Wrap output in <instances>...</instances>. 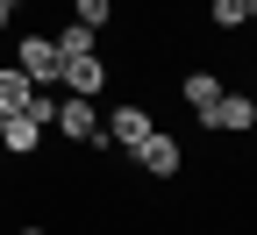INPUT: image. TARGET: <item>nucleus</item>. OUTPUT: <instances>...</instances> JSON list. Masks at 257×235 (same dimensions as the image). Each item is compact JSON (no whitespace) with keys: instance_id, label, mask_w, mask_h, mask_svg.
I'll use <instances>...</instances> for the list:
<instances>
[{"instance_id":"4468645a","label":"nucleus","mask_w":257,"mask_h":235,"mask_svg":"<svg viewBox=\"0 0 257 235\" xmlns=\"http://www.w3.org/2000/svg\"><path fill=\"white\" fill-rule=\"evenodd\" d=\"M0 121H8V114H0Z\"/></svg>"},{"instance_id":"f8f14e48","label":"nucleus","mask_w":257,"mask_h":235,"mask_svg":"<svg viewBox=\"0 0 257 235\" xmlns=\"http://www.w3.org/2000/svg\"><path fill=\"white\" fill-rule=\"evenodd\" d=\"M22 15V0H0V36H8V22Z\"/></svg>"},{"instance_id":"1a4fd4ad","label":"nucleus","mask_w":257,"mask_h":235,"mask_svg":"<svg viewBox=\"0 0 257 235\" xmlns=\"http://www.w3.org/2000/svg\"><path fill=\"white\" fill-rule=\"evenodd\" d=\"M29 100H36V86H29V79L15 72V64H0V114H22Z\"/></svg>"},{"instance_id":"0eeeda50","label":"nucleus","mask_w":257,"mask_h":235,"mask_svg":"<svg viewBox=\"0 0 257 235\" xmlns=\"http://www.w3.org/2000/svg\"><path fill=\"white\" fill-rule=\"evenodd\" d=\"M50 50H57V64H72V57H93V50H100V29H86V22H64L57 36H50Z\"/></svg>"},{"instance_id":"6e6552de","label":"nucleus","mask_w":257,"mask_h":235,"mask_svg":"<svg viewBox=\"0 0 257 235\" xmlns=\"http://www.w3.org/2000/svg\"><path fill=\"white\" fill-rule=\"evenodd\" d=\"M221 93H229V86H221L214 72H186V79H179V100H186V107H193V114H207V107H214V100H221Z\"/></svg>"},{"instance_id":"f257e3e1","label":"nucleus","mask_w":257,"mask_h":235,"mask_svg":"<svg viewBox=\"0 0 257 235\" xmlns=\"http://www.w3.org/2000/svg\"><path fill=\"white\" fill-rule=\"evenodd\" d=\"M50 128H57L64 143H93V150H107V143H100V107H93V100H79V93H57Z\"/></svg>"},{"instance_id":"ddd939ff","label":"nucleus","mask_w":257,"mask_h":235,"mask_svg":"<svg viewBox=\"0 0 257 235\" xmlns=\"http://www.w3.org/2000/svg\"><path fill=\"white\" fill-rule=\"evenodd\" d=\"M22 235H50V228H22Z\"/></svg>"},{"instance_id":"39448f33","label":"nucleus","mask_w":257,"mask_h":235,"mask_svg":"<svg viewBox=\"0 0 257 235\" xmlns=\"http://www.w3.org/2000/svg\"><path fill=\"white\" fill-rule=\"evenodd\" d=\"M57 86H64V93H79V100H93V93L107 86V57H100V50H93V57H72V64L57 72Z\"/></svg>"},{"instance_id":"f03ea898","label":"nucleus","mask_w":257,"mask_h":235,"mask_svg":"<svg viewBox=\"0 0 257 235\" xmlns=\"http://www.w3.org/2000/svg\"><path fill=\"white\" fill-rule=\"evenodd\" d=\"M15 72L36 86V93H50V86H57V72H64L57 50H50V36H22V43H15Z\"/></svg>"},{"instance_id":"9d476101","label":"nucleus","mask_w":257,"mask_h":235,"mask_svg":"<svg viewBox=\"0 0 257 235\" xmlns=\"http://www.w3.org/2000/svg\"><path fill=\"white\" fill-rule=\"evenodd\" d=\"M207 15H214V29H243V22L257 15V0H214Z\"/></svg>"},{"instance_id":"7ed1b4c3","label":"nucleus","mask_w":257,"mask_h":235,"mask_svg":"<svg viewBox=\"0 0 257 235\" xmlns=\"http://www.w3.org/2000/svg\"><path fill=\"white\" fill-rule=\"evenodd\" d=\"M128 157H136V171H150V178H179V164H186V150L165 136V128H150V136L128 150Z\"/></svg>"},{"instance_id":"423d86ee","label":"nucleus","mask_w":257,"mask_h":235,"mask_svg":"<svg viewBox=\"0 0 257 235\" xmlns=\"http://www.w3.org/2000/svg\"><path fill=\"white\" fill-rule=\"evenodd\" d=\"M200 121H207V128H250V121H257V100H250V93H221Z\"/></svg>"},{"instance_id":"9b49d317","label":"nucleus","mask_w":257,"mask_h":235,"mask_svg":"<svg viewBox=\"0 0 257 235\" xmlns=\"http://www.w3.org/2000/svg\"><path fill=\"white\" fill-rule=\"evenodd\" d=\"M114 15V0H72V22H86V29H100Z\"/></svg>"},{"instance_id":"20e7f679","label":"nucleus","mask_w":257,"mask_h":235,"mask_svg":"<svg viewBox=\"0 0 257 235\" xmlns=\"http://www.w3.org/2000/svg\"><path fill=\"white\" fill-rule=\"evenodd\" d=\"M150 128H157L150 107H114V114H100V143H107V150H136Z\"/></svg>"}]
</instances>
